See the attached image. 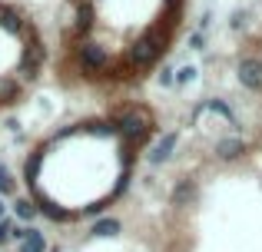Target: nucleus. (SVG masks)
I'll list each match as a JSON object with an SVG mask.
<instances>
[{"label": "nucleus", "mask_w": 262, "mask_h": 252, "mask_svg": "<svg viewBox=\"0 0 262 252\" xmlns=\"http://www.w3.org/2000/svg\"><path fill=\"white\" fill-rule=\"evenodd\" d=\"M163 30H149L146 37H140L133 43V50H129V63L133 66H146V63H153L156 57L163 53Z\"/></svg>", "instance_id": "1"}, {"label": "nucleus", "mask_w": 262, "mask_h": 252, "mask_svg": "<svg viewBox=\"0 0 262 252\" xmlns=\"http://www.w3.org/2000/svg\"><path fill=\"white\" fill-rule=\"evenodd\" d=\"M192 196V182H183V186L176 189V196H173V202H186Z\"/></svg>", "instance_id": "16"}, {"label": "nucleus", "mask_w": 262, "mask_h": 252, "mask_svg": "<svg viewBox=\"0 0 262 252\" xmlns=\"http://www.w3.org/2000/svg\"><path fill=\"white\" fill-rule=\"evenodd\" d=\"M0 193H13V176L10 173H7V169H0Z\"/></svg>", "instance_id": "15"}, {"label": "nucleus", "mask_w": 262, "mask_h": 252, "mask_svg": "<svg viewBox=\"0 0 262 252\" xmlns=\"http://www.w3.org/2000/svg\"><path fill=\"white\" fill-rule=\"evenodd\" d=\"M43 213L50 216V219H67V216H70V213H67V209H60L57 202H43Z\"/></svg>", "instance_id": "13"}, {"label": "nucleus", "mask_w": 262, "mask_h": 252, "mask_svg": "<svg viewBox=\"0 0 262 252\" xmlns=\"http://www.w3.org/2000/svg\"><path fill=\"white\" fill-rule=\"evenodd\" d=\"M239 83L249 86V90H262V60L256 57L239 60Z\"/></svg>", "instance_id": "3"}, {"label": "nucleus", "mask_w": 262, "mask_h": 252, "mask_svg": "<svg viewBox=\"0 0 262 252\" xmlns=\"http://www.w3.org/2000/svg\"><path fill=\"white\" fill-rule=\"evenodd\" d=\"M173 149H176V133H166V136H163V140L153 146V153H149V163L169 159V156H173Z\"/></svg>", "instance_id": "5"}, {"label": "nucleus", "mask_w": 262, "mask_h": 252, "mask_svg": "<svg viewBox=\"0 0 262 252\" xmlns=\"http://www.w3.org/2000/svg\"><path fill=\"white\" fill-rule=\"evenodd\" d=\"M0 27H4V30H10V33H20V30H24L20 17H17V13H10V10H0Z\"/></svg>", "instance_id": "7"}, {"label": "nucleus", "mask_w": 262, "mask_h": 252, "mask_svg": "<svg viewBox=\"0 0 262 252\" xmlns=\"http://www.w3.org/2000/svg\"><path fill=\"white\" fill-rule=\"evenodd\" d=\"M116 233H120V222L116 219H100L93 226V236H103V239H106V236H116Z\"/></svg>", "instance_id": "8"}, {"label": "nucleus", "mask_w": 262, "mask_h": 252, "mask_svg": "<svg viewBox=\"0 0 262 252\" xmlns=\"http://www.w3.org/2000/svg\"><path fill=\"white\" fill-rule=\"evenodd\" d=\"M160 83H163V86H173V83H176V70H163V73H160Z\"/></svg>", "instance_id": "17"}, {"label": "nucleus", "mask_w": 262, "mask_h": 252, "mask_svg": "<svg viewBox=\"0 0 262 252\" xmlns=\"http://www.w3.org/2000/svg\"><path fill=\"white\" fill-rule=\"evenodd\" d=\"M116 126H120V133L126 136V140H136V143H140L143 136H146V117H143V113H126V117H123Z\"/></svg>", "instance_id": "4"}, {"label": "nucleus", "mask_w": 262, "mask_h": 252, "mask_svg": "<svg viewBox=\"0 0 262 252\" xmlns=\"http://www.w3.org/2000/svg\"><path fill=\"white\" fill-rule=\"evenodd\" d=\"M4 213H7V206H4V202H0V219H4Z\"/></svg>", "instance_id": "19"}, {"label": "nucleus", "mask_w": 262, "mask_h": 252, "mask_svg": "<svg viewBox=\"0 0 262 252\" xmlns=\"http://www.w3.org/2000/svg\"><path fill=\"white\" fill-rule=\"evenodd\" d=\"M77 60H80V66L90 73H96V70H103V66L110 63V57H106V50H103L100 43H83L77 50Z\"/></svg>", "instance_id": "2"}, {"label": "nucleus", "mask_w": 262, "mask_h": 252, "mask_svg": "<svg viewBox=\"0 0 262 252\" xmlns=\"http://www.w3.org/2000/svg\"><path fill=\"white\" fill-rule=\"evenodd\" d=\"M13 209H17V216H20V219H33V216H37V206H33L30 199H20V202H13Z\"/></svg>", "instance_id": "11"}, {"label": "nucleus", "mask_w": 262, "mask_h": 252, "mask_svg": "<svg viewBox=\"0 0 262 252\" xmlns=\"http://www.w3.org/2000/svg\"><path fill=\"white\" fill-rule=\"evenodd\" d=\"M77 27H80V30H90V27H93V4H83V7H80Z\"/></svg>", "instance_id": "10"}, {"label": "nucleus", "mask_w": 262, "mask_h": 252, "mask_svg": "<svg viewBox=\"0 0 262 252\" xmlns=\"http://www.w3.org/2000/svg\"><path fill=\"white\" fill-rule=\"evenodd\" d=\"M189 80H196V66H179L176 70V83H189Z\"/></svg>", "instance_id": "14"}, {"label": "nucleus", "mask_w": 262, "mask_h": 252, "mask_svg": "<svg viewBox=\"0 0 262 252\" xmlns=\"http://www.w3.org/2000/svg\"><path fill=\"white\" fill-rule=\"evenodd\" d=\"M40 159H43V153H33L30 159H27V179H37V173H40Z\"/></svg>", "instance_id": "12"}, {"label": "nucleus", "mask_w": 262, "mask_h": 252, "mask_svg": "<svg viewBox=\"0 0 262 252\" xmlns=\"http://www.w3.org/2000/svg\"><path fill=\"white\" fill-rule=\"evenodd\" d=\"M24 252H43V236L37 233V229H30L24 239Z\"/></svg>", "instance_id": "9"}, {"label": "nucleus", "mask_w": 262, "mask_h": 252, "mask_svg": "<svg viewBox=\"0 0 262 252\" xmlns=\"http://www.w3.org/2000/svg\"><path fill=\"white\" fill-rule=\"evenodd\" d=\"M10 233H13V226H10V222L4 219V222H0V239H7V236H10Z\"/></svg>", "instance_id": "18"}, {"label": "nucleus", "mask_w": 262, "mask_h": 252, "mask_svg": "<svg viewBox=\"0 0 262 252\" xmlns=\"http://www.w3.org/2000/svg\"><path fill=\"white\" fill-rule=\"evenodd\" d=\"M246 153V143L243 140H219L216 143V156L219 159H236V156Z\"/></svg>", "instance_id": "6"}]
</instances>
